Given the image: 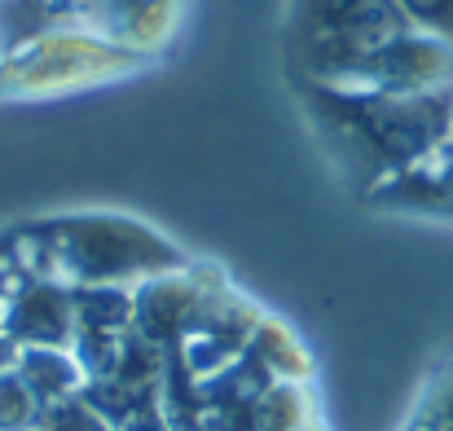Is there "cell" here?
Here are the masks:
<instances>
[{
  "instance_id": "9c48e42d",
  "label": "cell",
  "mask_w": 453,
  "mask_h": 431,
  "mask_svg": "<svg viewBox=\"0 0 453 431\" xmlns=\"http://www.w3.org/2000/svg\"><path fill=\"white\" fill-rule=\"evenodd\" d=\"M35 431H115V427L84 401V392H75V396H66V401L44 405Z\"/></svg>"
},
{
  "instance_id": "3957f363",
  "label": "cell",
  "mask_w": 453,
  "mask_h": 431,
  "mask_svg": "<svg viewBox=\"0 0 453 431\" xmlns=\"http://www.w3.org/2000/svg\"><path fill=\"white\" fill-rule=\"evenodd\" d=\"M58 269H66L75 282L106 287L124 273H163L176 269L180 256L158 242L150 229H137L133 220H66L58 238H49Z\"/></svg>"
},
{
  "instance_id": "ba28073f",
  "label": "cell",
  "mask_w": 453,
  "mask_h": 431,
  "mask_svg": "<svg viewBox=\"0 0 453 431\" xmlns=\"http://www.w3.org/2000/svg\"><path fill=\"white\" fill-rule=\"evenodd\" d=\"M40 401L22 383L18 370H0V431H35L40 423Z\"/></svg>"
},
{
  "instance_id": "8992f818",
  "label": "cell",
  "mask_w": 453,
  "mask_h": 431,
  "mask_svg": "<svg viewBox=\"0 0 453 431\" xmlns=\"http://www.w3.org/2000/svg\"><path fill=\"white\" fill-rule=\"evenodd\" d=\"M4 330H9V339H22V343L66 348V343H75V304L58 287H31L27 295L13 299Z\"/></svg>"
},
{
  "instance_id": "5b68a950",
  "label": "cell",
  "mask_w": 453,
  "mask_h": 431,
  "mask_svg": "<svg viewBox=\"0 0 453 431\" xmlns=\"http://www.w3.org/2000/svg\"><path fill=\"white\" fill-rule=\"evenodd\" d=\"M203 308V295L180 282V278H154L150 287L133 299V321H137V335H146L150 343H180L185 330L194 326Z\"/></svg>"
},
{
  "instance_id": "8fae6325",
  "label": "cell",
  "mask_w": 453,
  "mask_h": 431,
  "mask_svg": "<svg viewBox=\"0 0 453 431\" xmlns=\"http://www.w3.org/2000/svg\"><path fill=\"white\" fill-rule=\"evenodd\" d=\"M427 423H432V427H441V431H453V379H445L441 401H436V414H432Z\"/></svg>"
},
{
  "instance_id": "277c9868",
  "label": "cell",
  "mask_w": 453,
  "mask_h": 431,
  "mask_svg": "<svg viewBox=\"0 0 453 431\" xmlns=\"http://www.w3.org/2000/svg\"><path fill=\"white\" fill-rule=\"evenodd\" d=\"M453 80V40L410 27L401 35H392L388 44H379L374 53H365L348 75L334 80V89H352V93H432V89H449Z\"/></svg>"
},
{
  "instance_id": "7c38bea8",
  "label": "cell",
  "mask_w": 453,
  "mask_h": 431,
  "mask_svg": "<svg viewBox=\"0 0 453 431\" xmlns=\"http://www.w3.org/2000/svg\"><path fill=\"white\" fill-rule=\"evenodd\" d=\"M445 150H449V154H453V128H449V142H445Z\"/></svg>"
},
{
  "instance_id": "7a4b0ae2",
  "label": "cell",
  "mask_w": 453,
  "mask_h": 431,
  "mask_svg": "<svg viewBox=\"0 0 453 431\" xmlns=\"http://www.w3.org/2000/svg\"><path fill=\"white\" fill-rule=\"evenodd\" d=\"M410 27L396 0H300V44L317 84H334Z\"/></svg>"
},
{
  "instance_id": "30bf717a",
  "label": "cell",
  "mask_w": 453,
  "mask_h": 431,
  "mask_svg": "<svg viewBox=\"0 0 453 431\" xmlns=\"http://www.w3.org/2000/svg\"><path fill=\"white\" fill-rule=\"evenodd\" d=\"M396 9H401L414 27L453 40V0H396Z\"/></svg>"
},
{
  "instance_id": "52a82bcc",
  "label": "cell",
  "mask_w": 453,
  "mask_h": 431,
  "mask_svg": "<svg viewBox=\"0 0 453 431\" xmlns=\"http://www.w3.org/2000/svg\"><path fill=\"white\" fill-rule=\"evenodd\" d=\"M13 370L22 374V383L35 392L40 405L66 401L75 392H84V370L75 357H66L62 348H40V343H22L13 357Z\"/></svg>"
},
{
  "instance_id": "6da1fadb",
  "label": "cell",
  "mask_w": 453,
  "mask_h": 431,
  "mask_svg": "<svg viewBox=\"0 0 453 431\" xmlns=\"http://www.w3.org/2000/svg\"><path fill=\"white\" fill-rule=\"evenodd\" d=\"M317 111L339 145L383 181L427 163L453 128V89L432 93H352L317 84Z\"/></svg>"
},
{
  "instance_id": "4fadbf2b",
  "label": "cell",
  "mask_w": 453,
  "mask_h": 431,
  "mask_svg": "<svg viewBox=\"0 0 453 431\" xmlns=\"http://www.w3.org/2000/svg\"><path fill=\"white\" fill-rule=\"evenodd\" d=\"M427 431H441V427H432V423H427Z\"/></svg>"
}]
</instances>
